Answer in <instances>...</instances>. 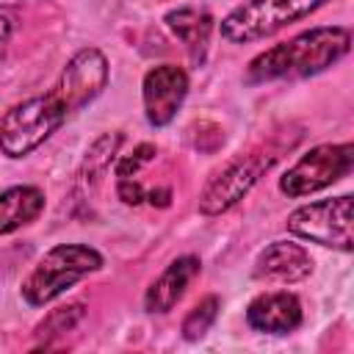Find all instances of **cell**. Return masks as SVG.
Masks as SVG:
<instances>
[{"label":"cell","instance_id":"obj_11","mask_svg":"<svg viewBox=\"0 0 354 354\" xmlns=\"http://www.w3.org/2000/svg\"><path fill=\"white\" fill-rule=\"evenodd\" d=\"M199 271H202V263H199L196 254L174 257V260L160 271V277L149 282V288H147V293H144V307H147V313H158V315L169 313V310L185 296L188 285L199 277Z\"/></svg>","mask_w":354,"mask_h":354},{"label":"cell","instance_id":"obj_3","mask_svg":"<svg viewBox=\"0 0 354 354\" xmlns=\"http://www.w3.org/2000/svg\"><path fill=\"white\" fill-rule=\"evenodd\" d=\"M105 257L86 243H58L44 252V257L30 268L22 279L19 293L30 307H44L55 301L64 290H69L83 277L100 271Z\"/></svg>","mask_w":354,"mask_h":354},{"label":"cell","instance_id":"obj_12","mask_svg":"<svg viewBox=\"0 0 354 354\" xmlns=\"http://www.w3.org/2000/svg\"><path fill=\"white\" fill-rule=\"evenodd\" d=\"M44 210V191L36 185H11L0 191V235L33 224Z\"/></svg>","mask_w":354,"mask_h":354},{"label":"cell","instance_id":"obj_8","mask_svg":"<svg viewBox=\"0 0 354 354\" xmlns=\"http://www.w3.org/2000/svg\"><path fill=\"white\" fill-rule=\"evenodd\" d=\"M185 97H188V75L177 64L152 66L141 80L144 116L152 127H166L177 116Z\"/></svg>","mask_w":354,"mask_h":354},{"label":"cell","instance_id":"obj_13","mask_svg":"<svg viewBox=\"0 0 354 354\" xmlns=\"http://www.w3.org/2000/svg\"><path fill=\"white\" fill-rule=\"evenodd\" d=\"M166 28L185 44L191 61L199 66L207 55V44H210V30H213V17L207 11L199 8H174L163 17Z\"/></svg>","mask_w":354,"mask_h":354},{"label":"cell","instance_id":"obj_20","mask_svg":"<svg viewBox=\"0 0 354 354\" xmlns=\"http://www.w3.org/2000/svg\"><path fill=\"white\" fill-rule=\"evenodd\" d=\"M147 199H149V205L169 207V202H171V191H169V188H152V191H147Z\"/></svg>","mask_w":354,"mask_h":354},{"label":"cell","instance_id":"obj_1","mask_svg":"<svg viewBox=\"0 0 354 354\" xmlns=\"http://www.w3.org/2000/svg\"><path fill=\"white\" fill-rule=\"evenodd\" d=\"M108 86V58L97 47L77 50L47 94L28 97L0 119V152L25 158L39 149L61 124L94 102Z\"/></svg>","mask_w":354,"mask_h":354},{"label":"cell","instance_id":"obj_7","mask_svg":"<svg viewBox=\"0 0 354 354\" xmlns=\"http://www.w3.org/2000/svg\"><path fill=\"white\" fill-rule=\"evenodd\" d=\"M277 155H238L230 160L218 174L207 180L199 194V213L202 216H221L235 207L260 180V174L274 163Z\"/></svg>","mask_w":354,"mask_h":354},{"label":"cell","instance_id":"obj_14","mask_svg":"<svg viewBox=\"0 0 354 354\" xmlns=\"http://www.w3.org/2000/svg\"><path fill=\"white\" fill-rule=\"evenodd\" d=\"M122 144V136L119 133H105L100 136L91 149L86 152V160H83V169H80V183H100V177L108 171V166L116 160V149Z\"/></svg>","mask_w":354,"mask_h":354},{"label":"cell","instance_id":"obj_18","mask_svg":"<svg viewBox=\"0 0 354 354\" xmlns=\"http://www.w3.org/2000/svg\"><path fill=\"white\" fill-rule=\"evenodd\" d=\"M116 194H119V199H122L124 205H141V202L147 199L144 185H141L138 180H133V177H119V180H116Z\"/></svg>","mask_w":354,"mask_h":354},{"label":"cell","instance_id":"obj_2","mask_svg":"<svg viewBox=\"0 0 354 354\" xmlns=\"http://www.w3.org/2000/svg\"><path fill=\"white\" fill-rule=\"evenodd\" d=\"M351 50V30L343 25H321L296 33L288 41H279L257 53L246 66V83L268 80H296L313 77L335 66Z\"/></svg>","mask_w":354,"mask_h":354},{"label":"cell","instance_id":"obj_10","mask_svg":"<svg viewBox=\"0 0 354 354\" xmlns=\"http://www.w3.org/2000/svg\"><path fill=\"white\" fill-rule=\"evenodd\" d=\"M304 321V310L296 293L288 290H268L249 301L246 324L263 335H288L299 329Z\"/></svg>","mask_w":354,"mask_h":354},{"label":"cell","instance_id":"obj_9","mask_svg":"<svg viewBox=\"0 0 354 354\" xmlns=\"http://www.w3.org/2000/svg\"><path fill=\"white\" fill-rule=\"evenodd\" d=\"M313 274V257L301 243L293 241H271L257 257L252 277L260 282H282L293 285Z\"/></svg>","mask_w":354,"mask_h":354},{"label":"cell","instance_id":"obj_16","mask_svg":"<svg viewBox=\"0 0 354 354\" xmlns=\"http://www.w3.org/2000/svg\"><path fill=\"white\" fill-rule=\"evenodd\" d=\"M218 310H221V299H218V296H205V299H199V301L188 310V315L183 318V337H185L188 343L202 340V337L210 332V326H213Z\"/></svg>","mask_w":354,"mask_h":354},{"label":"cell","instance_id":"obj_4","mask_svg":"<svg viewBox=\"0 0 354 354\" xmlns=\"http://www.w3.org/2000/svg\"><path fill=\"white\" fill-rule=\"evenodd\" d=\"M324 3L326 0H243L221 19L218 33L232 44H249L310 17Z\"/></svg>","mask_w":354,"mask_h":354},{"label":"cell","instance_id":"obj_15","mask_svg":"<svg viewBox=\"0 0 354 354\" xmlns=\"http://www.w3.org/2000/svg\"><path fill=\"white\" fill-rule=\"evenodd\" d=\"M83 315H86V304H80V301L61 304V307L50 310V313L44 315V321H39V326H36V337L44 340V346H47L50 340H55V337L72 332V329L80 324Z\"/></svg>","mask_w":354,"mask_h":354},{"label":"cell","instance_id":"obj_19","mask_svg":"<svg viewBox=\"0 0 354 354\" xmlns=\"http://www.w3.org/2000/svg\"><path fill=\"white\" fill-rule=\"evenodd\" d=\"M14 22H17L14 11L6 8V6H0V53L6 50L8 39H11V33H14Z\"/></svg>","mask_w":354,"mask_h":354},{"label":"cell","instance_id":"obj_17","mask_svg":"<svg viewBox=\"0 0 354 354\" xmlns=\"http://www.w3.org/2000/svg\"><path fill=\"white\" fill-rule=\"evenodd\" d=\"M155 155H158V149H155L152 144H138L130 155H124V158L116 163V177H136V171H138L141 166H147L149 160H155Z\"/></svg>","mask_w":354,"mask_h":354},{"label":"cell","instance_id":"obj_6","mask_svg":"<svg viewBox=\"0 0 354 354\" xmlns=\"http://www.w3.org/2000/svg\"><path fill=\"white\" fill-rule=\"evenodd\" d=\"M354 169V144H318L307 149L282 177L279 191L290 199L310 196L315 191H324L335 185L337 180L348 177Z\"/></svg>","mask_w":354,"mask_h":354},{"label":"cell","instance_id":"obj_5","mask_svg":"<svg viewBox=\"0 0 354 354\" xmlns=\"http://www.w3.org/2000/svg\"><path fill=\"white\" fill-rule=\"evenodd\" d=\"M351 224H354V199L351 194H340L335 199H318L310 205H299L288 216V232L296 238H304L310 243L337 249V252H351L354 238H351Z\"/></svg>","mask_w":354,"mask_h":354}]
</instances>
